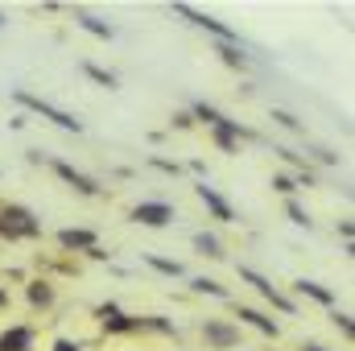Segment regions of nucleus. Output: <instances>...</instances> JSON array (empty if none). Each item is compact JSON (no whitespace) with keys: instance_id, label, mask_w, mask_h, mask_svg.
Returning a JSON list of instances; mask_svg holds the SVG:
<instances>
[{"instance_id":"25","label":"nucleus","mask_w":355,"mask_h":351,"mask_svg":"<svg viewBox=\"0 0 355 351\" xmlns=\"http://www.w3.org/2000/svg\"><path fill=\"white\" fill-rule=\"evenodd\" d=\"M54 351H79V348H75L71 339H58V343H54Z\"/></svg>"},{"instance_id":"16","label":"nucleus","mask_w":355,"mask_h":351,"mask_svg":"<svg viewBox=\"0 0 355 351\" xmlns=\"http://www.w3.org/2000/svg\"><path fill=\"white\" fill-rule=\"evenodd\" d=\"M194 289H198V293H215V298H227V289H223L219 281H207V277H198V281H194Z\"/></svg>"},{"instance_id":"4","label":"nucleus","mask_w":355,"mask_h":351,"mask_svg":"<svg viewBox=\"0 0 355 351\" xmlns=\"http://www.w3.org/2000/svg\"><path fill=\"white\" fill-rule=\"evenodd\" d=\"M202 339L211 343V348H240V331L236 327H227V323H207L202 327Z\"/></svg>"},{"instance_id":"12","label":"nucleus","mask_w":355,"mask_h":351,"mask_svg":"<svg viewBox=\"0 0 355 351\" xmlns=\"http://www.w3.org/2000/svg\"><path fill=\"white\" fill-rule=\"evenodd\" d=\"M240 318H244V323H252L257 331H265V335H272V339H277V323H272V318L257 314V310H244V306H240Z\"/></svg>"},{"instance_id":"17","label":"nucleus","mask_w":355,"mask_h":351,"mask_svg":"<svg viewBox=\"0 0 355 351\" xmlns=\"http://www.w3.org/2000/svg\"><path fill=\"white\" fill-rule=\"evenodd\" d=\"M29 302H33V306H50V302H54L50 285H33V289H29Z\"/></svg>"},{"instance_id":"7","label":"nucleus","mask_w":355,"mask_h":351,"mask_svg":"<svg viewBox=\"0 0 355 351\" xmlns=\"http://www.w3.org/2000/svg\"><path fill=\"white\" fill-rule=\"evenodd\" d=\"M54 170H58V178H62V182H71V186H75L79 194H95V190H99V186H95V182H91L87 174H79V170H71L67 162H54Z\"/></svg>"},{"instance_id":"2","label":"nucleus","mask_w":355,"mask_h":351,"mask_svg":"<svg viewBox=\"0 0 355 351\" xmlns=\"http://www.w3.org/2000/svg\"><path fill=\"white\" fill-rule=\"evenodd\" d=\"M0 232H4V236H37V223H33V215H29L25 207H8Z\"/></svg>"},{"instance_id":"27","label":"nucleus","mask_w":355,"mask_h":351,"mask_svg":"<svg viewBox=\"0 0 355 351\" xmlns=\"http://www.w3.org/2000/svg\"><path fill=\"white\" fill-rule=\"evenodd\" d=\"M0 306H4V293H0Z\"/></svg>"},{"instance_id":"20","label":"nucleus","mask_w":355,"mask_h":351,"mask_svg":"<svg viewBox=\"0 0 355 351\" xmlns=\"http://www.w3.org/2000/svg\"><path fill=\"white\" fill-rule=\"evenodd\" d=\"M149 264H153V268H162V273H170V277L182 273V264H178V261H162V257H149Z\"/></svg>"},{"instance_id":"18","label":"nucleus","mask_w":355,"mask_h":351,"mask_svg":"<svg viewBox=\"0 0 355 351\" xmlns=\"http://www.w3.org/2000/svg\"><path fill=\"white\" fill-rule=\"evenodd\" d=\"M83 71H87V75H91V79H95V83H103V87H107V91L116 87V79H112L107 71H99V67H91V62H87V67H83Z\"/></svg>"},{"instance_id":"6","label":"nucleus","mask_w":355,"mask_h":351,"mask_svg":"<svg viewBox=\"0 0 355 351\" xmlns=\"http://www.w3.org/2000/svg\"><path fill=\"white\" fill-rule=\"evenodd\" d=\"M174 12L178 17H190L194 25H202V29H211V33H219V37H232V29L227 25H219L215 17H207V12H194V8H186V4H174Z\"/></svg>"},{"instance_id":"9","label":"nucleus","mask_w":355,"mask_h":351,"mask_svg":"<svg viewBox=\"0 0 355 351\" xmlns=\"http://www.w3.org/2000/svg\"><path fill=\"white\" fill-rule=\"evenodd\" d=\"M58 244L62 248H95V236L83 228H67V232H58Z\"/></svg>"},{"instance_id":"10","label":"nucleus","mask_w":355,"mask_h":351,"mask_svg":"<svg viewBox=\"0 0 355 351\" xmlns=\"http://www.w3.org/2000/svg\"><path fill=\"white\" fill-rule=\"evenodd\" d=\"M99 318H103V327H107V331H132V327H137V323H132V318H124L116 306H103V310H99Z\"/></svg>"},{"instance_id":"1","label":"nucleus","mask_w":355,"mask_h":351,"mask_svg":"<svg viewBox=\"0 0 355 351\" xmlns=\"http://www.w3.org/2000/svg\"><path fill=\"white\" fill-rule=\"evenodd\" d=\"M17 99L25 103V108H33V112H42L46 120H54L58 128H67V132H79L83 124L75 120V116H67V112H58V108H50V103H42V99H33V95H25V91H17Z\"/></svg>"},{"instance_id":"11","label":"nucleus","mask_w":355,"mask_h":351,"mask_svg":"<svg viewBox=\"0 0 355 351\" xmlns=\"http://www.w3.org/2000/svg\"><path fill=\"white\" fill-rule=\"evenodd\" d=\"M198 198H202V203H207V207H211L219 219H232V207H227V203H223V198H219L211 186H198Z\"/></svg>"},{"instance_id":"26","label":"nucleus","mask_w":355,"mask_h":351,"mask_svg":"<svg viewBox=\"0 0 355 351\" xmlns=\"http://www.w3.org/2000/svg\"><path fill=\"white\" fill-rule=\"evenodd\" d=\"M302 351H327V348H318V343H306V348H302Z\"/></svg>"},{"instance_id":"14","label":"nucleus","mask_w":355,"mask_h":351,"mask_svg":"<svg viewBox=\"0 0 355 351\" xmlns=\"http://www.w3.org/2000/svg\"><path fill=\"white\" fill-rule=\"evenodd\" d=\"M79 25H83L87 33H95V37H103V42H112V37H116V29H112V25H103V21H95V17H79Z\"/></svg>"},{"instance_id":"13","label":"nucleus","mask_w":355,"mask_h":351,"mask_svg":"<svg viewBox=\"0 0 355 351\" xmlns=\"http://www.w3.org/2000/svg\"><path fill=\"white\" fill-rule=\"evenodd\" d=\"M297 289H302V293H310V298H314V302H322V306H331V302H335V293H331V289H322L318 281H297Z\"/></svg>"},{"instance_id":"19","label":"nucleus","mask_w":355,"mask_h":351,"mask_svg":"<svg viewBox=\"0 0 355 351\" xmlns=\"http://www.w3.org/2000/svg\"><path fill=\"white\" fill-rule=\"evenodd\" d=\"M194 116H198V120H207V124H211V128H215V124H219V120H223V116H219V112H215V108H207V103H198V108H194Z\"/></svg>"},{"instance_id":"15","label":"nucleus","mask_w":355,"mask_h":351,"mask_svg":"<svg viewBox=\"0 0 355 351\" xmlns=\"http://www.w3.org/2000/svg\"><path fill=\"white\" fill-rule=\"evenodd\" d=\"M194 248H198L202 257H223L219 240H215V236H207V232H198V236H194Z\"/></svg>"},{"instance_id":"22","label":"nucleus","mask_w":355,"mask_h":351,"mask_svg":"<svg viewBox=\"0 0 355 351\" xmlns=\"http://www.w3.org/2000/svg\"><path fill=\"white\" fill-rule=\"evenodd\" d=\"M272 120H277V124H285V128H293V132H302V124H297L289 112H272Z\"/></svg>"},{"instance_id":"3","label":"nucleus","mask_w":355,"mask_h":351,"mask_svg":"<svg viewBox=\"0 0 355 351\" xmlns=\"http://www.w3.org/2000/svg\"><path fill=\"white\" fill-rule=\"evenodd\" d=\"M132 219L145 223V228H166L174 219V211L166 203H141V207H132Z\"/></svg>"},{"instance_id":"5","label":"nucleus","mask_w":355,"mask_h":351,"mask_svg":"<svg viewBox=\"0 0 355 351\" xmlns=\"http://www.w3.org/2000/svg\"><path fill=\"white\" fill-rule=\"evenodd\" d=\"M240 277H244V281H248V285H257V289H261V293H265L268 302H272V306H277V310H285V314H289V310H293V302H289V298H285V293H277V289H272V285H268L265 277H261V273H252V268H240Z\"/></svg>"},{"instance_id":"23","label":"nucleus","mask_w":355,"mask_h":351,"mask_svg":"<svg viewBox=\"0 0 355 351\" xmlns=\"http://www.w3.org/2000/svg\"><path fill=\"white\" fill-rule=\"evenodd\" d=\"M289 219H293V223H302V228H310V215H306L297 203H289Z\"/></svg>"},{"instance_id":"28","label":"nucleus","mask_w":355,"mask_h":351,"mask_svg":"<svg viewBox=\"0 0 355 351\" xmlns=\"http://www.w3.org/2000/svg\"><path fill=\"white\" fill-rule=\"evenodd\" d=\"M0 25H4V17H0Z\"/></svg>"},{"instance_id":"24","label":"nucleus","mask_w":355,"mask_h":351,"mask_svg":"<svg viewBox=\"0 0 355 351\" xmlns=\"http://www.w3.org/2000/svg\"><path fill=\"white\" fill-rule=\"evenodd\" d=\"M272 190H281V194H293V178L277 174V178H272Z\"/></svg>"},{"instance_id":"21","label":"nucleus","mask_w":355,"mask_h":351,"mask_svg":"<svg viewBox=\"0 0 355 351\" xmlns=\"http://www.w3.org/2000/svg\"><path fill=\"white\" fill-rule=\"evenodd\" d=\"M219 54H223V62H227V67H244V54H240V50H232V46H223Z\"/></svg>"},{"instance_id":"8","label":"nucleus","mask_w":355,"mask_h":351,"mask_svg":"<svg viewBox=\"0 0 355 351\" xmlns=\"http://www.w3.org/2000/svg\"><path fill=\"white\" fill-rule=\"evenodd\" d=\"M29 343H33L29 327H12V331L0 335V351H29Z\"/></svg>"}]
</instances>
